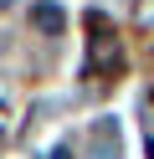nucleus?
Returning a JSON list of instances; mask_svg holds the SVG:
<instances>
[{
    "instance_id": "nucleus-1",
    "label": "nucleus",
    "mask_w": 154,
    "mask_h": 159,
    "mask_svg": "<svg viewBox=\"0 0 154 159\" xmlns=\"http://www.w3.org/2000/svg\"><path fill=\"white\" fill-rule=\"evenodd\" d=\"M87 26L98 31V36H92V52H87V67H92V72H118V36L108 31L103 16H87Z\"/></svg>"
},
{
    "instance_id": "nucleus-2",
    "label": "nucleus",
    "mask_w": 154,
    "mask_h": 159,
    "mask_svg": "<svg viewBox=\"0 0 154 159\" xmlns=\"http://www.w3.org/2000/svg\"><path fill=\"white\" fill-rule=\"evenodd\" d=\"M62 21H67V16H62L57 0H36V5H31V26H36L41 36H57V31H62Z\"/></svg>"
},
{
    "instance_id": "nucleus-3",
    "label": "nucleus",
    "mask_w": 154,
    "mask_h": 159,
    "mask_svg": "<svg viewBox=\"0 0 154 159\" xmlns=\"http://www.w3.org/2000/svg\"><path fill=\"white\" fill-rule=\"evenodd\" d=\"M51 159H72V154H67V149H51Z\"/></svg>"
},
{
    "instance_id": "nucleus-4",
    "label": "nucleus",
    "mask_w": 154,
    "mask_h": 159,
    "mask_svg": "<svg viewBox=\"0 0 154 159\" xmlns=\"http://www.w3.org/2000/svg\"><path fill=\"white\" fill-rule=\"evenodd\" d=\"M149 159H154V139H149Z\"/></svg>"
},
{
    "instance_id": "nucleus-5",
    "label": "nucleus",
    "mask_w": 154,
    "mask_h": 159,
    "mask_svg": "<svg viewBox=\"0 0 154 159\" xmlns=\"http://www.w3.org/2000/svg\"><path fill=\"white\" fill-rule=\"evenodd\" d=\"M0 144H5V128H0Z\"/></svg>"
}]
</instances>
